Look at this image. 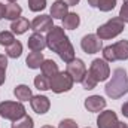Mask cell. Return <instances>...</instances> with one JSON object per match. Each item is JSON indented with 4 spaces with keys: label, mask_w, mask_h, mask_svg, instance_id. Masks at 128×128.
I'll use <instances>...</instances> for the list:
<instances>
[{
    "label": "cell",
    "mask_w": 128,
    "mask_h": 128,
    "mask_svg": "<svg viewBox=\"0 0 128 128\" xmlns=\"http://www.w3.org/2000/svg\"><path fill=\"white\" fill-rule=\"evenodd\" d=\"M90 73L92 74V78L96 79L97 82H104L109 76H110V67L106 60H100L97 58L91 63L90 67Z\"/></svg>",
    "instance_id": "cell-5"
},
{
    "label": "cell",
    "mask_w": 128,
    "mask_h": 128,
    "mask_svg": "<svg viewBox=\"0 0 128 128\" xmlns=\"http://www.w3.org/2000/svg\"><path fill=\"white\" fill-rule=\"evenodd\" d=\"M15 42V37H14V33L10 32H2L0 33V45L2 46H9L10 43Z\"/></svg>",
    "instance_id": "cell-27"
},
{
    "label": "cell",
    "mask_w": 128,
    "mask_h": 128,
    "mask_svg": "<svg viewBox=\"0 0 128 128\" xmlns=\"http://www.w3.org/2000/svg\"><path fill=\"white\" fill-rule=\"evenodd\" d=\"M124 28H125V22L119 16H115V18L109 20L106 24H103L97 28V36L101 40L113 39V37H116L118 34H121L124 32Z\"/></svg>",
    "instance_id": "cell-2"
},
{
    "label": "cell",
    "mask_w": 128,
    "mask_h": 128,
    "mask_svg": "<svg viewBox=\"0 0 128 128\" xmlns=\"http://www.w3.org/2000/svg\"><path fill=\"white\" fill-rule=\"evenodd\" d=\"M103 57H104V60H106V61H110V63L116 61L115 51H113V45H109V46H106V48L103 49Z\"/></svg>",
    "instance_id": "cell-30"
},
{
    "label": "cell",
    "mask_w": 128,
    "mask_h": 128,
    "mask_svg": "<svg viewBox=\"0 0 128 128\" xmlns=\"http://www.w3.org/2000/svg\"><path fill=\"white\" fill-rule=\"evenodd\" d=\"M67 39V36H66V33H64V28L63 27H57V26H54L48 34H46V46L51 49V51H57V48L63 43L64 40Z\"/></svg>",
    "instance_id": "cell-6"
},
{
    "label": "cell",
    "mask_w": 128,
    "mask_h": 128,
    "mask_svg": "<svg viewBox=\"0 0 128 128\" xmlns=\"http://www.w3.org/2000/svg\"><path fill=\"white\" fill-rule=\"evenodd\" d=\"M88 128H90V127H88Z\"/></svg>",
    "instance_id": "cell-43"
},
{
    "label": "cell",
    "mask_w": 128,
    "mask_h": 128,
    "mask_svg": "<svg viewBox=\"0 0 128 128\" xmlns=\"http://www.w3.org/2000/svg\"><path fill=\"white\" fill-rule=\"evenodd\" d=\"M125 2H128V0H125Z\"/></svg>",
    "instance_id": "cell-42"
},
{
    "label": "cell",
    "mask_w": 128,
    "mask_h": 128,
    "mask_svg": "<svg viewBox=\"0 0 128 128\" xmlns=\"http://www.w3.org/2000/svg\"><path fill=\"white\" fill-rule=\"evenodd\" d=\"M21 14H22V9L16 3H9V4L4 6V18L6 20L15 21V20H18L21 16Z\"/></svg>",
    "instance_id": "cell-17"
},
{
    "label": "cell",
    "mask_w": 128,
    "mask_h": 128,
    "mask_svg": "<svg viewBox=\"0 0 128 128\" xmlns=\"http://www.w3.org/2000/svg\"><path fill=\"white\" fill-rule=\"evenodd\" d=\"M80 84L84 85V88H85V90H94V88L97 86V84H98V82H97L96 79L92 78V74H91L90 72H86Z\"/></svg>",
    "instance_id": "cell-26"
},
{
    "label": "cell",
    "mask_w": 128,
    "mask_h": 128,
    "mask_svg": "<svg viewBox=\"0 0 128 128\" xmlns=\"http://www.w3.org/2000/svg\"><path fill=\"white\" fill-rule=\"evenodd\" d=\"M55 52L60 55V58L63 60L64 63H70V61H73V60H74V49H73V45L70 43L68 37H67L63 43L57 48V51H55Z\"/></svg>",
    "instance_id": "cell-12"
},
{
    "label": "cell",
    "mask_w": 128,
    "mask_h": 128,
    "mask_svg": "<svg viewBox=\"0 0 128 128\" xmlns=\"http://www.w3.org/2000/svg\"><path fill=\"white\" fill-rule=\"evenodd\" d=\"M28 8L32 12H40L46 8V0H28Z\"/></svg>",
    "instance_id": "cell-29"
},
{
    "label": "cell",
    "mask_w": 128,
    "mask_h": 128,
    "mask_svg": "<svg viewBox=\"0 0 128 128\" xmlns=\"http://www.w3.org/2000/svg\"><path fill=\"white\" fill-rule=\"evenodd\" d=\"M26 115V107L22 103L16 101H3L0 103V116L9 121H16Z\"/></svg>",
    "instance_id": "cell-3"
},
{
    "label": "cell",
    "mask_w": 128,
    "mask_h": 128,
    "mask_svg": "<svg viewBox=\"0 0 128 128\" xmlns=\"http://www.w3.org/2000/svg\"><path fill=\"white\" fill-rule=\"evenodd\" d=\"M68 14V4L64 0H55L51 6V16L55 20H63Z\"/></svg>",
    "instance_id": "cell-15"
},
{
    "label": "cell",
    "mask_w": 128,
    "mask_h": 128,
    "mask_svg": "<svg viewBox=\"0 0 128 128\" xmlns=\"http://www.w3.org/2000/svg\"><path fill=\"white\" fill-rule=\"evenodd\" d=\"M80 48L86 54H96L103 48V43H101V39L97 34H86L80 40Z\"/></svg>",
    "instance_id": "cell-8"
},
{
    "label": "cell",
    "mask_w": 128,
    "mask_h": 128,
    "mask_svg": "<svg viewBox=\"0 0 128 128\" xmlns=\"http://www.w3.org/2000/svg\"><path fill=\"white\" fill-rule=\"evenodd\" d=\"M104 91L107 97L118 100L121 97H124L128 92V78L125 68H116L112 74V79L107 82V85L104 86Z\"/></svg>",
    "instance_id": "cell-1"
},
{
    "label": "cell",
    "mask_w": 128,
    "mask_h": 128,
    "mask_svg": "<svg viewBox=\"0 0 128 128\" xmlns=\"http://www.w3.org/2000/svg\"><path fill=\"white\" fill-rule=\"evenodd\" d=\"M34 86L39 91H48L49 90V78H46L45 74H39L34 78Z\"/></svg>",
    "instance_id": "cell-25"
},
{
    "label": "cell",
    "mask_w": 128,
    "mask_h": 128,
    "mask_svg": "<svg viewBox=\"0 0 128 128\" xmlns=\"http://www.w3.org/2000/svg\"><path fill=\"white\" fill-rule=\"evenodd\" d=\"M64 2H66V3H67L68 6H76V4H78V3H79L80 0H64Z\"/></svg>",
    "instance_id": "cell-36"
},
{
    "label": "cell",
    "mask_w": 128,
    "mask_h": 128,
    "mask_svg": "<svg viewBox=\"0 0 128 128\" xmlns=\"http://www.w3.org/2000/svg\"><path fill=\"white\" fill-rule=\"evenodd\" d=\"M8 2H10V3H15V2H16V0H8Z\"/></svg>",
    "instance_id": "cell-41"
},
{
    "label": "cell",
    "mask_w": 128,
    "mask_h": 128,
    "mask_svg": "<svg viewBox=\"0 0 128 128\" xmlns=\"http://www.w3.org/2000/svg\"><path fill=\"white\" fill-rule=\"evenodd\" d=\"M119 18H121L124 22H128V2H125V3L121 6V10H119Z\"/></svg>",
    "instance_id": "cell-31"
},
{
    "label": "cell",
    "mask_w": 128,
    "mask_h": 128,
    "mask_svg": "<svg viewBox=\"0 0 128 128\" xmlns=\"http://www.w3.org/2000/svg\"><path fill=\"white\" fill-rule=\"evenodd\" d=\"M6 67H8V58H6L4 55H2V54H0V68L6 70Z\"/></svg>",
    "instance_id": "cell-33"
},
{
    "label": "cell",
    "mask_w": 128,
    "mask_h": 128,
    "mask_svg": "<svg viewBox=\"0 0 128 128\" xmlns=\"http://www.w3.org/2000/svg\"><path fill=\"white\" fill-rule=\"evenodd\" d=\"M58 128H78V124L73 121V119H63L60 122Z\"/></svg>",
    "instance_id": "cell-32"
},
{
    "label": "cell",
    "mask_w": 128,
    "mask_h": 128,
    "mask_svg": "<svg viewBox=\"0 0 128 128\" xmlns=\"http://www.w3.org/2000/svg\"><path fill=\"white\" fill-rule=\"evenodd\" d=\"M21 54H22V45H21V42L15 40L14 43H10L9 46H6V55L10 57V58H18V57H21Z\"/></svg>",
    "instance_id": "cell-23"
},
{
    "label": "cell",
    "mask_w": 128,
    "mask_h": 128,
    "mask_svg": "<svg viewBox=\"0 0 128 128\" xmlns=\"http://www.w3.org/2000/svg\"><path fill=\"white\" fill-rule=\"evenodd\" d=\"M80 24V18L78 14L74 12H68L66 16L63 18V28H67V30H74L78 28Z\"/></svg>",
    "instance_id": "cell-18"
},
{
    "label": "cell",
    "mask_w": 128,
    "mask_h": 128,
    "mask_svg": "<svg viewBox=\"0 0 128 128\" xmlns=\"http://www.w3.org/2000/svg\"><path fill=\"white\" fill-rule=\"evenodd\" d=\"M115 6H116V0H98V4H97V8L101 12H109Z\"/></svg>",
    "instance_id": "cell-28"
},
{
    "label": "cell",
    "mask_w": 128,
    "mask_h": 128,
    "mask_svg": "<svg viewBox=\"0 0 128 128\" xmlns=\"http://www.w3.org/2000/svg\"><path fill=\"white\" fill-rule=\"evenodd\" d=\"M30 27H32V22L27 18H24V16H20L18 20L12 21V24H10L12 33H15V34H24Z\"/></svg>",
    "instance_id": "cell-16"
},
{
    "label": "cell",
    "mask_w": 128,
    "mask_h": 128,
    "mask_svg": "<svg viewBox=\"0 0 128 128\" xmlns=\"http://www.w3.org/2000/svg\"><path fill=\"white\" fill-rule=\"evenodd\" d=\"M66 72L72 76L73 82H82V79L86 73V67H85V63L82 60L74 58L73 61L67 63V70Z\"/></svg>",
    "instance_id": "cell-7"
},
{
    "label": "cell",
    "mask_w": 128,
    "mask_h": 128,
    "mask_svg": "<svg viewBox=\"0 0 128 128\" xmlns=\"http://www.w3.org/2000/svg\"><path fill=\"white\" fill-rule=\"evenodd\" d=\"M52 27H54V26H52V16H49V15L36 16L32 22V30H34V33L49 32Z\"/></svg>",
    "instance_id": "cell-10"
},
{
    "label": "cell",
    "mask_w": 128,
    "mask_h": 128,
    "mask_svg": "<svg viewBox=\"0 0 128 128\" xmlns=\"http://www.w3.org/2000/svg\"><path fill=\"white\" fill-rule=\"evenodd\" d=\"M14 94H15V97L20 101H28V100H32V97H33L32 90L27 85H18V86H15Z\"/></svg>",
    "instance_id": "cell-21"
},
{
    "label": "cell",
    "mask_w": 128,
    "mask_h": 128,
    "mask_svg": "<svg viewBox=\"0 0 128 128\" xmlns=\"http://www.w3.org/2000/svg\"><path fill=\"white\" fill-rule=\"evenodd\" d=\"M42 128H54V127H52V125H43Z\"/></svg>",
    "instance_id": "cell-40"
},
{
    "label": "cell",
    "mask_w": 128,
    "mask_h": 128,
    "mask_svg": "<svg viewBox=\"0 0 128 128\" xmlns=\"http://www.w3.org/2000/svg\"><path fill=\"white\" fill-rule=\"evenodd\" d=\"M73 84L74 82L67 72H58L55 76L49 79V90H52L55 94H61V92L70 91Z\"/></svg>",
    "instance_id": "cell-4"
},
{
    "label": "cell",
    "mask_w": 128,
    "mask_h": 128,
    "mask_svg": "<svg viewBox=\"0 0 128 128\" xmlns=\"http://www.w3.org/2000/svg\"><path fill=\"white\" fill-rule=\"evenodd\" d=\"M4 80H6V70L0 68V85H3Z\"/></svg>",
    "instance_id": "cell-34"
},
{
    "label": "cell",
    "mask_w": 128,
    "mask_h": 128,
    "mask_svg": "<svg viewBox=\"0 0 128 128\" xmlns=\"http://www.w3.org/2000/svg\"><path fill=\"white\" fill-rule=\"evenodd\" d=\"M122 115H124L125 118H128V101L122 104Z\"/></svg>",
    "instance_id": "cell-35"
},
{
    "label": "cell",
    "mask_w": 128,
    "mask_h": 128,
    "mask_svg": "<svg viewBox=\"0 0 128 128\" xmlns=\"http://www.w3.org/2000/svg\"><path fill=\"white\" fill-rule=\"evenodd\" d=\"M118 116L113 110H104L97 118V127L98 128H115L118 125Z\"/></svg>",
    "instance_id": "cell-9"
},
{
    "label": "cell",
    "mask_w": 128,
    "mask_h": 128,
    "mask_svg": "<svg viewBox=\"0 0 128 128\" xmlns=\"http://www.w3.org/2000/svg\"><path fill=\"white\" fill-rule=\"evenodd\" d=\"M27 45L33 52H40L46 48V37H43L40 33H33L27 40Z\"/></svg>",
    "instance_id": "cell-14"
},
{
    "label": "cell",
    "mask_w": 128,
    "mask_h": 128,
    "mask_svg": "<svg viewBox=\"0 0 128 128\" xmlns=\"http://www.w3.org/2000/svg\"><path fill=\"white\" fill-rule=\"evenodd\" d=\"M115 128H128V125L125 124V122H118V125Z\"/></svg>",
    "instance_id": "cell-38"
},
{
    "label": "cell",
    "mask_w": 128,
    "mask_h": 128,
    "mask_svg": "<svg viewBox=\"0 0 128 128\" xmlns=\"http://www.w3.org/2000/svg\"><path fill=\"white\" fill-rule=\"evenodd\" d=\"M4 16V4H2L0 3V20Z\"/></svg>",
    "instance_id": "cell-37"
},
{
    "label": "cell",
    "mask_w": 128,
    "mask_h": 128,
    "mask_svg": "<svg viewBox=\"0 0 128 128\" xmlns=\"http://www.w3.org/2000/svg\"><path fill=\"white\" fill-rule=\"evenodd\" d=\"M104 107H106V100L100 96H91L85 100V109L88 112L97 113V112H101Z\"/></svg>",
    "instance_id": "cell-13"
},
{
    "label": "cell",
    "mask_w": 128,
    "mask_h": 128,
    "mask_svg": "<svg viewBox=\"0 0 128 128\" xmlns=\"http://www.w3.org/2000/svg\"><path fill=\"white\" fill-rule=\"evenodd\" d=\"M43 61L45 60H43V54L42 52H32V54H28V57L26 60V63H27V66L30 68H40Z\"/></svg>",
    "instance_id": "cell-22"
},
{
    "label": "cell",
    "mask_w": 128,
    "mask_h": 128,
    "mask_svg": "<svg viewBox=\"0 0 128 128\" xmlns=\"http://www.w3.org/2000/svg\"><path fill=\"white\" fill-rule=\"evenodd\" d=\"M12 128H34V124H33V119L28 115H24L22 118L14 121Z\"/></svg>",
    "instance_id": "cell-24"
},
{
    "label": "cell",
    "mask_w": 128,
    "mask_h": 128,
    "mask_svg": "<svg viewBox=\"0 0 128 128\" xmlns=\"http://www.w3.org/2000/svg\"><path fill=\"white\" fill-rule=\"evenodd\" d=\"M40 68H42V74H45L49 79L58 73V64L55 61H52V60H45L40 66Z\"/></svg>",
    "instance_id": "cell-20"
},
{
    "label": "cell",
    "mask_w": 128,
    "mask_h": 128,
    "mask_svg": "<svg viewBox=\"0 0 128 128\" xmlns=\"http://www.w3.org/2000/svg\"><path fill=\"white\" fill-rule=\"evenodd\" d=\"M88 3H90L92 8H97V4H98V0H88Z\"/></svg>",
    "instance_id": "cell-39"
},
{
    "label": "cell",
    "mask_w": 128,
    "mask_h": 128,
    "mask_svg": "<svg viewBox=\"0 0 128 128\" xmlns=\"http://www.w3.org/2000/svg\"><path fill=\"white\" fill-rule=\"evenodd\" d=\"M116 60H128V40H119L113 45Z\"/></svg>",
    "instance_id": "cell-19"
},
{
    "label": "cell",
    "mask_w": 128,
    "mask_h": 128,
    "mask_svg": "<svg viewBox=\"0 0 128 128\" xmlns=\"http://www.w3.org/2000/svg\"><path fill=\"white\" fill-rule=\"evenodd\" d=\"M30 104H32V109L39 115L46 113L51 107V101L46 96H33L30 100Z\"/></svg>",
    "instance_id": "cell-11"
}]
</instances>
